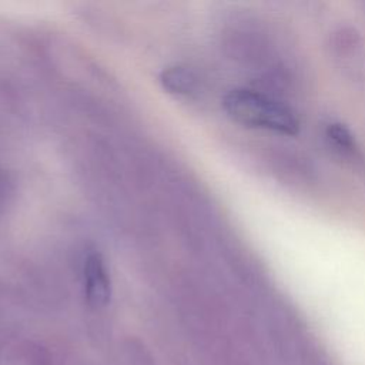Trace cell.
Masks as SVG:
<instances>
[{
	"mask_svg": "<svg viewBox=\"0 0 365 365\" xmlns=\"http://www.w3.org/2000/svg\"><path fill=\"white\" fill-rule=\"evenodd\" d=\"M86 297L91 307L100 308L110 302L111 281L100 252H91L84 262Z\"/></svg>",
	"mask_w": 365,
	"mask_h": 365,
	"instance_id": "2",
	"label": "cell"
},
{
	"mask_svg": "<svg viewBox=\"0 0 365 365\" xmlns=\"http://www.w3.org/2000/svg\"><path fill=\"white\" fill-rule=\"evenodd\" d=\"M222 107L228 117L241 125L288 135L298 133L299 128L298 118L289 107L254 90H231L224 96Z\"/></svg>",
	"mask_w": 365,
	"mask_h": 365,
	"instance_id": "1",
	"label": "cell"
},
{
	"mask_svg": "<svg viewBox=\"0 0 365 365\" xmlns=\"http://www.w3.org/2000/svg\"><path fill=\"white\" fill-rule=\"evenodd\" d=\"M158 80L164 90L178 96H190L195 93L198 86L195 74L184 66H170L164 68L160 73Z\"/></svg>",
	"mask_w": 365,
	"mask_h": 365,
	"instance_id": "4",
	"label": "cell"
},
{
	"mask_svg": "<svg viewBox=\"0 0 365 365\" xmlns=\"http://www.w3.org/2000/svg\"><path fill=\"white\" fill-rule=\"evenodd\" d=\"M325 135L329 147L354 168L358 170L365 167V160L359 151V147L356 145L354 135L345 125L339 123H332L327 127Z\"/></svg>",
	"mask_w": 365,
	"mask_h": 365,
	"instance_id": "3",
	"label": "cell"
}]
</instances>
